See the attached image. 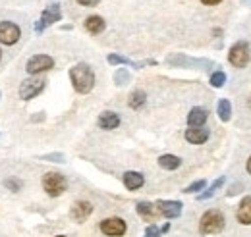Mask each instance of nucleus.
<instances>
[{"label": "nucleus", "instance_id": "2eb2a0df", "mask_svg": "<svg viewBox=\"0 0 251 237\" xmlns=\"http://www.w3.org/2000/svg\"><path fill=\"white\" fill-rule=\"evenodd\" d=\"M99 125H100L102 129H116V127L120 125V116H118L116 112L106 110V112H102V114L99 116Z\"/></svg>", "mask_w": 251, "mask_h": 237}, {"label": "nucleus", "instance_id": "423d86ee", "mask_svg": "<svg viewBox=\"0 0 251 237\" xmlns=\"http://www.w3.org/2000/svg\"><path fill=\"white\" fill-rule=\"evenodd\" d=\"M43 89H45V79L43 77H29V79L22 81V85H20V96L24 100H31L33 96H37Z\"/></svg>", "mask_w": 251, "mask_h": 237}, {"label": "nucleus", "instance_id": "7ed1b4c3", "mask_svg": "<svg viewBox=\"0 0 251 237\" xmlns=\"http://www.w3.org/2000/svg\"><path fill=\"white\" fill-rule=\"evenodd\" d=\"M66 187H68V181H66V178H64L62 174H58V172H49V174H45V178H43V189H45L50 197L62 195L64 191H66Z\"/></svg>", "mask_w": 251, "mask_h": 237}, {"label": "nucleus", "instance_id": "4468645a", "mask_svg": "<svg viewBox=\"0 0 251 237\" xmlns=\"http://www.w3.org/2000/svg\"><path fill=\"white\" fill-rule=\"evenodd\" d=\"M236 218L240 224L244 226H251V197H246L240 207H238V212H236Z\"/></svg>", "mask_w": 251, "mask_h": 237}, {"label": "nucleus", "instance_id": "a211bd4d", "mask_svg": "<svg viewBox=\"0 0 251 237\" xmlns=\"http://www.w3.org/2000/svg\"><path fill=\"white\" fill-rule=\"evenodd\" d=\"M158 164H160V168H164V170H176V168H180L182 160H180L178 156H174V154H162V156L158 158Z\"/></svg>", "mask_w": 251, "mask_h": 237}, {"label": "nucleus", "instance_id": "20e7f679", "mask_svg": "<svg viewBox=\"0 0 251 237\" xmlns=\"http://www.w3.org/2000/svg\"><path fill=\"white\" fill-rule=\"evenodd\" d=\"M228 60H230V64H232L234 68H246L251 60L250 45L244 43V41L236 43V45L230 48V52H228Z\"/></svg>", "mask_w": 251, "mask_h": 237}, {"label": "nucleus", "instance_id": "aec40b11", "mask_svg": "<svg viewBox=\"0 0 251 237\" xmlns=\"http://www.w3.org/2000/svg\"><path fill=\"white\" fill-rule=\"evenodd\" d=\"M85 29L89 31V33H100V31L104 29V20L102 18H99V16H91V18H87L85 20Z\"/></svg>", "mask_w": 251, "mask_h": 237}, {"label": "nucleus", "instance_id": "6ab92c4d", "mask_svg": "<svg viewBox=\"0 0 251 237\" xmlns=\"http://www.w3.org/2000/svg\"><path fill=\"white\" fill-rule=\"evenodd\" d=\"M145 100H147V95H145V91H133L131 95H129V100H127V104H129V108H133V110H139L143 104H145Z\"/></svg>", "mask_w": 251, "mask_h": 237}, {"label": "nucleus", "instance_id": "1a4fd4ad", "mask_svg": "<svg viewBox=\"0 0 251 237\" xmlns=\"http://www.w3.org/2000/svg\"><path fill=\"white\" fill-rule=\"evenodd\" d=\"M127 226L122 218H106L100 222V232L104 236H110V237H120L126 234Z\"/></svg>", "mask_w": 251, "mask_h": 237}, {"label": "nucleus", "instance_id": "f3484780", "mask_svg": "<svg viewBox=\"0 0 251 237\" xmlns=\"http://www.w3.org/2000/svg\"><path fill=\"white\" fill-rule=\"evenodd\" d=\"M143 183H145V178L139 172H126L124 174V185L129 191H135V189L143 187Z\"/></svg>", "mask_w": 251, "mask_h": 237}, {"label": "nucleus", "instance_id": "39448f33", "mask_svg": "<svg viewBox=\"0 0 251 237\" xmlns=\"http://www.w3.org/2000/svg\"><path fill=\"white\" fill-rule=\"evenodd\" d=\"M60 18H62V12H60V6H58V4H50V6H47L45 12H43V16H41V20L35 24V31H37V33L45 31L49 25H52L54 22H58Z\"/></svg>", "mask_w": 251, "mask_h": 237}, {"label": "nucleus", "instance_id": "c85d7f7f", "mask_svg": "<svg viewBox=\"0 0 251 237\" xmlns=\"http://www.w3.org/2000/svg\"><path fill=\"white\" fill-rule=\"evenodd\" d=\"M4 185H6L8 189H12V191H20V187H22V183H20L18 179H14V178L4 179Z\"/></svg>", "mask_w": 251, "mask_h": 237}, {"label": "nucleus", "instance_id": "f8f14e48", "mask_svg": "<svg viewBox=\"0 0 251 237\" xmlns=\"http://www.w3.org/2000/svg\"><path fill=\"white\" fill-rule=\"evenodd\" d=\"M93 212V205L87 203V201H77L74 207H72V218L75 222H85Z\"/></svg>", "mask_w": 251, "mask_h": 237}, {"label": "nucleus", "instance_id": "4be33fe9", "mask_svg": "<svg viewBox=\"0 0 251 237\" xmlns=\"http://www.w3.org/2000/svg\"><path fill=\"white\" fill-rule=\"evenodd\" d=\"M224 181H226V178H219L215 183H213V185H211V187H209V189H207V191H205V193H201L197 199H199V201H207V199H211V197L215 195V191H217L219 187H222V185H224Z\"/></svg>", "mask_w": 251, "mask_h": 237}, {"label": "nucleus", "instance_id": "f257e3e1", "mask_svg": "<svg viewBox=\"0 0 251 237\" xmlns=\"http://www.w3.org/2000/svg\"><path fill=\"white\" fill-rule=\"evenodd\" d=\"M70 79H72L74 89L77 91V93H81V95L89 93V91L95 87L93 70H91V66L83 64V62L77 64V66H74V68L70 70Z\"/></svg>", "mask_w": 251, "mask_h": 237}, {"label": "nucleus", "instance_id": "412c9836", "mask_svg": "<svg viewBox=\"0 0 251 237\" xmlns=\"http://www.w3.org/2000/svg\"><path fill=\"white\" fill-rule=\"evenodd\" d=\"M219 118L222 121H228V119L232 118V106H230V102L226 98H222L219 102Z\"/></svg>", "mask_w": 251, "mask_h": 237}, {"label": "nucleus", "instance_id": "2f4dec72", "mask_svg": "<svg viewBox=\"0 0 251 237\" xmlns=\"http://www.w3.org/2000/svg\"><path fill=\"white\" fill-rule=\"evenodd\" d=\"M203 4H207V6H215V4H219V2H222V0H201Z\"/></svg>", "mask_w": 251, "mask_h": 237}, {"label": "nucleus", "instance_id": "72a5a7b5", "mask_svg": "<svg viewBox=\"0 0 251 237\" xmlns=\"http://www.w3.org/2000/svg\"><path fill=\"white\" fill-rule=\"evenodd\" d=\"M248 102H250V110H251V96H250V100H248Z\"/></svg>", "mask_w": 251, "mask_h": 237}, {"label": "nucleus", "instance_id": "9d476101", "mask_svg": "<svg viewBox=\"0 0 251 237\" xmlns=\"http://www.w3.org/2000/svg\"><path fill=\"white\" fill-rule=\"evenodd\" d=\"M20 41V27L14 22H0V43L16 45Z\"/></svg>", "mask_w": 251, "mask_h": 237}, {"label": "nucleus", "instance_id": "7c9ffc66", "mask_svg": "<svg viewBox=\"0 0 251 237\" xmlns=\"http://www.w3.org/2000/svg\"><path fill=\"white\" fill-rule=\"evenodd\" d=\"M100 0H77V4H81V6H97Z\"/></svg>", "mask_w": 251, "mask_h": 237}, {"label": "nucleus", "instance_id": "b1692460", "mask_svg": "<svg viewBox=\"0 0 251 237\" xmlns=\"http://www.w3.org/2000/svg\"><path fill=\"white\" fill-rule=\"evenodd\" d=\"M137 212L143 216V218H151L155 214V207L151 203H139L137 205Z\"/></svg>", "mask_w": 251, "mask_h": 237}, {"label": "nucleus", "instance_id": "0eeeda50", "mask_svg": "<svg viewBox=\"0 0 251 237\" xmlns=\"http://www.w3.org/2000/svg\"><path fill=\"white\" fill-rule=\"evenodd\" d=\"M50 68H54V60L50 58V56H47V54H35V56L29 58L27 66H25L27 73H31V75H37L41 71H47Z\"/></svg>", "mask_w": 251, "mask_h": 237}, {"label": "nucleus", "instance_id": "c9c22d12", "mask_svg": "<svg viewBox=\"0 0 251 237\" xmlns=\"http://www.w3.org/2000/svg\"><path fill=\"white\" fill-rule=\"evenodd\" d=\"M58 237H66V236H58Z\"/></svg>", "mask_w": 251, "mask_h": 237}, {"label": "nucleus", "instance_id": "ddd939ff", "mask_svg": "<svg viewBox=\"0 0 251 237\" xmlns=\"http://www.w3.org/2000/svg\"><path fill=\"white\" fill-rule=\"evenodd\" d=\"M186 139H188L191 145H201L209 139V129L205 127H189L186 131Z\"/></svg>", "mask_w": 251, "mask_h": 237}, {"label": "nucleus", "instance_id": "5701e85b", "mask_svg": "<svg viewBox=\"0 0 251 237\" xmlns=\"http://www.w3.org/2000/svg\"><path fill=\"white\" fill-rule=\"evenodd\" d=\"M129 71L127 70H124V68H120L116 73H114V83L116 85H126V83H129Z\"/></svg>", "mask_w": 251, "mask_h": 237}, {"label": "nucleus", "instance_id": "473e14b6", "mask_svg": "<svg viewBox=\"0 0 251 237\" xmlns=\"http://www.w3.org/2000/svg\"><path fill=\"white\" fill-rule=\"evenodd\" d=\"M248 172L251 174V156H250V160H248Z\"/></svg>", "mask_w": 251, "mask_h": 237}, {"label": "nucleus", "instance_id": "f03ea898", "mask_svg": "<svg viewBox=\"0 0 251 237\" xmlns=\"http://www.w3.org/2000/svg\"><path fill=\"white\" fill-rule=\"evenodd\" d=\"M199 230L201 234H219L224 230V216L220 210H207L203 216H201V222H199Z\"/></svg>", "mask_w": 251, "mask_h": 237}, {"label": "nucleus", "instance_id": "a878e982", "mask_svg": "<svg viewBox=\"0 0 251 237\" xmlns=\"http://www.w3.org/2000/svg\"><path fill=\"white\" fill-rule=\"evenodd\" d=\"M205 187V179H199V181H193L191 185H188L186 189H184V193H197V191H201Z\"/></svg>", "mask_w": 251, "mask_h": 237}, {"label": "nucleus", "instance_id": "c756f323", "mask_svg": "<svg viewBox=\"0 0 251 237\" xmlns=\"http://www.w3.org/2000/svg\"><path fill=\"white\" fill-rule=\"evenodd\" d=\"M160 236V230H158L155 224H151L147 230H145V237H158Z\"/></svg>", "mask_w": 251, "mask_h": 237}, {"label": "nucleus", "instance_id": "393cba45", "mask_svg": "<svg viewBox=\"0 0 251 237\" xmlns=\"http://www.w3.org/2000/svg\"><path fill=\"white\" fill-rule=\"evenodd\" d=\"M224 83H226V73H224V71H215V73L211 75V85H213V87L219 89Z\"/></svg>", "mask_w": 251, "mask_h": 237}, {"label": "nucleus", "instance_id": "6e6552de", "mask_svg": "<svg viewBox=\"0 0 251 237\" xmlns=\"http://www.w3.org/2000/svg\"><path fill=\"white\" fill-rule=\"evenodd\" d=\"M168 64L170 66H180V68H199V70H211L215 64L209 62V60H195V58H188V56H170L168 58Z\"/></svg>", "mask_w": 251, "mask_h": 237}, {"label": "nucleus", "instance_id": "9b49d317", "mask_svg": "<svg viewBox=\"0 0 251 237\" xmlns=\"http://www.w3.org/2000/svg\"><path fill=\"white\" fill-rule=\"evenodd\" d=\"M157 210L164 218H178L182 214V203H178V201H158Z\"/></svg>", "mask_w": 251, "mask_h": 237}, {"label": "nucleus", "instance_id": "bb28decb", "mask_svg": "<svg viewBox=\"0 0 251 237\" xmlns=\"http://www.w3.org/2000/svg\"><path fill=\"white\" fill-rule=\"evenodd\" d=\"M41 160H49V162H64L62 152H50V154H43Z\"/></svg>", "mask_w": 251, "mask_h": 237}, {"label": "nucleus", "instance_id": "f704fd0d", "mask_svg": "<svg viewBox=\"0 0 251 237\" xmlns=\"http://www.w3.org/2000/svg\"><path fill=\"white\" fill-rule=\"evenodd\" d=\"M0 58H2V52H0Z\"/></svg>", "mask_w": 251, "mask_h": 237}, {"label": "nucleus", "instance_id": "dca6fc26", "mask_svg": "<svg viewBox=\"0 0 251 237\" xmlns=\"http://www.w3.org/2000/svg\"><path fill=\"white\" fill-rule=\"evenodd\" d=\"M207 110L205 108H191V112L188 114V123L189 127H203V123L207 121Z\"/></svg>", "mask_w": 251, "mask_h": 237}, {"label": "nucleus", "instance_id": "cd10ccee", "mask_svg": "<svg viewBox=\"0 0 251 237\" xmlns=\"http://www.w3.org/2000/svg\"><path fill=\"white\" fill-rule=\"evenodd\" d=\"M108 64L116 66V64H131V62H129V60L126 58V56H118V54H110V56H108Z\"/></svg>", "mask_w": 251, "mask_h": 237}]
</instances>
